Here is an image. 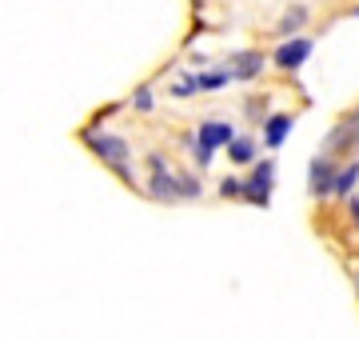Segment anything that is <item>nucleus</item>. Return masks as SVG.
<instances>
[{"label":"nucleus","mask_w":359,"mask_h":340,"mask_svg":"<svg viewBox=\"0 0 359 340\" xmlns=\"http://www.w3.org/2000/svg\"><path fill=\"white\" fill-rule=\"evenodd\" d=\"M88 144H92V152H96L104 164H112L120 176H128V144L120 140V136H108V132H92Z\"/></svg>","instance_id":"f257e3e1"},{"label":"nucleus","mask_w":359,"mask_h":340,"mask_svg":"<svg viewBox=\"0 0 359 340\" xmlns=\"http://www.w3.org/2000/svg\"><path fill=\"white\" fill-rule=\"evenodd\" d=\"M219 144H231L228 120H204L200 132H196V160L200 164H212V152H216Z\"/></svg>","instance_id":"f03ea898"},{"label":"nucleus","mask_w":359,"mask_h":340,"mask_svg":"<svg viewBox=\"0 0 359 340\" xmlns=\"http://www.w3.org/2000/svg\"><path fill=\"white\" fill-rule=\"evenodd\" d=\"M271 181H276V160H264V164H256L252 181L244 184V197L256 200V204H268L271 200Z\"/></svg>","instance_id":"7ed1b4c3"},{"label":"nucleus","mask_w":359,"mask_h":340,"mask_svg":"<svg viewBox=\"0 0 359 340\" xmlns=\"http://www.w3.org/2000/svg\"><path fill=\"white\" fill-rule=\"evenodd\" d=\"M308 56H311V40L308 37H295V40H283L280 48L271 53V65H276V68H299Z\"/></svg>","instance_id":"20e7f679"},{"label":"nucleus","mask_w":359,"mask_h":340,"mask_svg":"<svg viewBox=\"0 0 359 340\" xmlns=\"http://www.w3.org/2000/svg\"><path fill=\"white\" fill-rule=\"evenodd\" d=\"M311 192H316V197L335 192V169H332V160H327V157L311 160Z\"/></svg>","instance_id":"39448f33"},{"label":"nucleus","mask_w":359,"mask_h":340,"mask_svg":"<svg viewBox=\"0 0 359 340\" xmlns=\"http://www.w3.org/2000/svg\"><path fill=\"white\" fill-rule=\"evenodd\" d=\"M287 132H292V117H287V112L268 117V124H264V140H268V148H280V144L287 140Z\"/></svg>","instance_id":"423d86ee"},{"label":"nucleus","mask_w":359,"mask_h":340,"mask_svg":"<svg viewBox=\"0 0 359 340\" xmlns=\"http://www.w3.org/2000/svg\"><path fill=\"white\" fill-rule=\"evenodd\" d=\"M264 68V56L259 53H240L236 60H231V77H240V80H252Z\"/></svg>","instance_id":"0eeeda50"},{"label":"nucleus","mask_w":359,"mask_h":340,"mask_svg":"<svg viewBox=\"0 0 359 340\" xmlns=\"http://www.w3.org/2000/svg\"><path fill=\"white\" fill-rule=\"evenodd\" d=\"M228 157L236 160V164H252V157H256V144H252V136H231Z\"/></svg>","instance_id":"6e6552de"},{"label":"nucleus","mask_w":359,"mask_h":340,"mask_svg":"<svg viewBox=\"0 0 359 340\" xmlns=\"http://www.w3.org/2000/svg\"><path fill=\"white\" fill-rule=\"evenodd\" d=\"M299 25H308V8H304V4L287 8V16L280 20V32H283V37H292V32H299Z\"/></svg>","instance_id":"1a4fd4ad"},{"label":"nucleus","mask_w":359,"mask_h":340,"mask_svg":"<svg viewBox=\"0 0 359 340\" xmlns=\"http://www.w3.org/2000/svg\"><path fill=\"white\" fill-rule=\"evenodd\" d=\"M228 77H231V72H219V68H212V72H200V77H196V89L216 92V89H224V84H228Z\"/></svg>","instance_id":"9d476101"},{"label":"nucleus","mask_w":359,"mask_h":340,"mask_svg":"<svg viewBox=\"0 0 359 340\" xmlns=\"http://www.w3.org/2000/svg\"><path fill=\"white\" fill-rule=\"evenodd\" d=\"M355 176H359V169H344V172H339V176H335V197L351 192V188H355Z\"/></svg>","instance_id":"9b49d317"},{"label":"nucleus","mask_w":359,"mask_h":340,"mask_svg":"<svg viewBox=\"0 0 359 340\" xmlns=\"http://www.w3.org/2000/svg\"><path fill=\"white\" fill-rule=\"evenodd\" d=\"M136 105H140V108H148V105H152V92H148V89H140V92H136Z\"/></svg>","instance_id":"f8f14e48"},{"label":"nucleus","mask_w":359,"mask_h":340,"mask_svg":"<svg viewBox=\"0 0 359 340\" xmlns=\"http://www.w3.org/2000/svg\"><path fill=\"white\" fill-rule=\"evenodd\" d=\"M347 124H355V129H359V108L351 112V117H347Z\"/></svg>","instance_id":"ddd939ff"},{"label":"nucleus","mask_w":359,"mask_h":340,"mask_svg":"<svg viewBox=\"0 0 359 340\" xmlns=\"http://www.w3.org/2000/svg\"><path fill=\"white\" fill-rule=\"evenodd\" d=\"M351 212H355V224H359V200H355V204H351Z\"/></svg>","instance_id":"4468645a"}]
</instances>
